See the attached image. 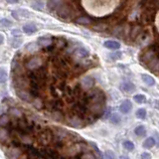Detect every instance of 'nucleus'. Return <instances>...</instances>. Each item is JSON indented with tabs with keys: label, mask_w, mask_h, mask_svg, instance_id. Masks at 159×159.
I'll return each mask as SVG.
<instances>
[{
	"label": "nucleus",
	"mask_w": 159,
	"mask_h": 159,
	"mask_svg": "<svg viewBox=\"0 0 159 159\" xmlns=\"http://www.w3.org/2000/svg\"><path fill=\"white\" fill-rule=\"evenodd\" d=\"M120 89L124 93H130L135 91V86L131 82H124L120 84Z\"/></svg>",
	"instance_id": "1"
},
{
	"label": "nucleus",
	"mask_w": 159,
	"mask_h": 159,
	"mask_svg": "<svg viewBox=\"0 0 159 159\" xmlns=\"http://www.w3.org/2000/svg\"><path fill=\"white\" fill-rule=\"evenodd\" d=\"M131 108H132V104H131L130 101L125 99V101H123L121 102L120 107H119V111H120L121 113L126 114V113H128L129 111H131Z\"/></svg>",
	"instance_id": "2"
},
{
	"label": "nucleus",
	"mask_w": 159,
	"mask_h": 159,
	"mask_svg": "<svg viewBox=\"0 0 159 159\" xmlns=\"http://www.w3.org/2000/svg\"><path fill=\"white\" fill-rule=\"evenodd\" d=\"M41 64H42L41 59L38 58V57H35V58L30 60V61L27 63V67L30 70H35V69H37V68H39L40 66H41Z\"/></svg>",
	"instance_id": "3"
},
{
	"label": "nucleus",
	"mask_w": 159,
	"mask_h": 159,
	"mask_svg": "<svg viewBox=\"0 0 159 159\" xmlns=\"http://www.w3.org/2000/svg\"><path fill=\"white\" fill-rule=\"evenodd\" d=\"M37 26L34 23H27L23 26V32L28 35H31L37 32Z\"/></svg>",
	"instance_id": "4"
},
{
	"label": "nucleus",
	"mask_w": 159,
	"mask_h": 159,
	"mask_svg": "<svg viewBox=\"0 0 159 159\" xmlns=\"http://www.w3.org/2000/svg\"><path fill=\"white\" fill-rule=\"evenodd\" d=\"M103 46L109 50H118L120 48V43L113 41V40H107V41L103 42Z\"/></svg>",
	"instance_id": "5"
},
{
	"label": "nucleus",
	"mask_w": 159,
	"mask_h": 159,
	"mask_svg": "<svg viewBox=\"0 0 159 159\" xmlns=\"http://www.w3.org/2000/svg\"><path fill=\"white\" fill-rule=\"evenodd\" d=\"M21 152H19V148H11L6 153V157L8 159H19Z\"/></svg>",
	"instance_id": "6"
},
{
	"label": "nucleus",
	"mask_w": 159,
	"mask_h": 159,
	"mask_svg": "<svg viewBox=\"0 0 159 159\" xmlns=\"http://www.w3.org/2000/svg\"><path fill=\"white\" fill-rule=\"evenodd\" d=\"M9 138V131L6 127L0 126V142L5 143Z\"/></svg>",
	"instance_id": "7"
},
{
	"label": "nucleus",
	"mask_w": 159,
	"mask_h": 159,
	"mask_svg": "<svg viewBox=\"0 0 159 159\" xmlns=\"http://www.w3.org/2000/svg\"><path fill=\"white\" fill-rule=\"evenodd\" d=\"M17 93V96L22 99V101H25V102H30L31 101V94L28 93L27 92H25L24 89H17L16 91Z\"/></svg>",
	"instance_id": "8"
},
{
	"label": "nucleus",
	"mask_w": 159,
	"mask_h": 159,
	"mask_svg": "<svg viewBox=\"0 0 159 159\" xmlns=\"http://www.w3.org/2000/svg\"><path fill=\"white\" fill-rule=\"evenodd\" d=\"M141 79H142V81L149 87H152V86L155 84V80H154V78L151 77V76H149V75H147V74H142L141 75Z\"/></svg>",
	"instance_id": "9"
},
{
	"label": "nucleus",
	"mask_w": 159,
	"mask_h": 159,
	"mask_svg": "<svg viewBox=\"0 0 159 159\" xmlns=\"http://www.w3.org/2000/svg\"><path fill=\"white\" fill-rule=\"evenodd\" d=\"M62 5V0H50L48 3V8L50 10H58Z\"/></svg>",
	"instance_id": "10"
},
{
	"label": "nucleus",
	"mask_w": 159,
	"mask_h": 159,
	"mask_svg": "<svg viewBox=\"0 0 159 159\" xmlns=\"http://www.w3.org/2000/svg\"><path fill=\"white\" fill-rule=\"evenodd\" d=\"M52 43V39L51 37H48V36H43V37H40L38 39V44L40 46H43V47H47L49 46L50 44Z\"/></svg>",
	"instance_id": "11"
},
{
	"label": "nucleus",
	"mask_w": 159,
	"mask_h": 159,
	"mask_svg": "<svg viewBox=\"0 0 159 159\" xmlns=\"http://www.w3.org/2000/svg\"><path fill=\"white\" fill-rule=\"evenodd\" d=\"M82 84L84 89H89L93 86V80L91 77H86L82 80Z\"/></svg>",
	"instance_id": "12"
},
{
	"label": "nucleus",
	"mask_w": 159,
	"mask_h": 159,
	"mask_svg": "<svg viewBox=\"0 0 159 159\" xmlns=\"http://www.w3.org/2000/svg\"><path fill=\"white\" fill-rule=\"evenodd\" d=\"M10 122V118L7 114H2L0 116V126L1 127H6Z\"/></svg>",
	"instance_id": "13"
},
{
	"label": "nucleus",
	"mask_w": 159,
	"mask_h": 159,
	"mask_svg": "<svg viewBox=\"0 0 159 159\" xmlns=\"http://www.w3.org/2000/svg\"><path fill=\"white\" fill-rule=\"evenodd\" d=\"M154 145H155V139L153 137H148L145 139V141L143 142V147L147 148V149L153 147Z\"/></svg>",
	"instance_id": "14"
},
{
	"label": "nucleus",
	"mask_w": 159,
	"mask_h": 159,
	"mask_svg": "<svg viewBox=\"0 0 159 159\" xmlns=\"http://www.w3.org/2000/svg\"><path fill=\"white\" fill-rule=\"evenodd\" d=\"M76 54L78 55L80 58H87V57L89 56V52L88 51L87 49H84V48H80L78 51L76 52Z\"/></svg>",
	"instance_id": "15"
},
{
	"label": "nucleus",
	"mask_w": 159,
	"mask_h": 159,
	"mask_svg": "<svg viewBox=\"0 0 159 159\" xmlns=\"http://www.w3.org/2000/svg\"><path fill=\"white\" fill-rule=\"evenodd\" d=\"M8 80V75L3 68H0V83H6Z\"/></svg>",
	"instance_id": "16"
},
{
	"label": "nucleus",
	"mask_w": 159,
	"mask_h": 159,
	"mask_svg": "<svg viewBox=\"0 0 159 159\" xmlns=\"http://www.w3.org/2000/svg\"><path fill=\"white\" fill-rule=\"evenodd\" d=\"M145 126L144 125H138L137 127H135L134 129V133L136 134L137 136H142L144 133H145Z\"/></svg>",
	"instance_id": "17"
},
{
	"label": "nucleus",
	"mask_w": 159,
	"mask_h": 159,
	"mask_svg": "<svg viewBox=\"0 0 159 159\" xmlns=\"http://www.w3.org/2000/svg\"><path fill=\"white\" fill-rule=\"evenodd\" d=\"M133 99H134V102H136L137 103H143L146 101V98L144 94L138 93V94H135V96L133 97Z\"/></svg>",
	"instance_id": "18"
},
{
	"label": "nucleus",
	"mask_w": 159,
	"mask_h": 159,
	"mask_svg": "<svg viewBox=\"0 0 159 159\" xmlns=\"http://www.w3.org/2000/svg\"><path fill=\"white\" fill-rule=\"evenodd\" d=\"M9 112H10L11 116H13L14 117H17V118H20V117L23 116L22 112L20 111V109H18V108H11Z\"/></svg>",
	"instance_id": "19"
},
{
	"label": "nucleus",
	"mask_w": 159,
	"mask_h": 159,
	"mask_svg": "<svg viewBox=\"0 0 159 159\" xmlns=\"http://www.w3.org/2000/svg\"><path fill=\"white\" fill-rule=\"evenodd\" d=\"M43 6H44V4H43L42 1H40V0H37L36 2H34V3L32 4V7H33L34 9H36V10H39V11H42L43 8H44Z\"/></svg>",
	"instance_id": "20"
},
{
	"label": "nucleus",
	"mask_w": 159,
	"mask_h": 159,
	"mask_svg": "<svg viewBox=\"0 0 159 159\" xmlns=\"http://www.w3.org/2000/svg\"><path fill=\"white\" fill-rule=\"evenodd\" d=\"M22 44V40L18 37H14L13 40H12V42H11V45H12V47L13 48H18L20 45Z\"/></svg>",
	"instance_id": "21"
},
{
	"label": "nucleus",
	"mask_w": 159,
	"mask_h": 159,
	"mask_svg": "<svg viewBox=\"0 0 159 159\" xmlns=\"http://www.w3.org/2000/svg\"><path fill=\"white\" fill-rule=\"evenodd\" d=\"M123 147L125 148L126 150H128V151H132L133 149H134V144L131 141L126 140V141L123 142Z\"/></svg>",
	"instance_id": "22"
},
{
	"label": "nucleus",
	"mask_w": 159,
	"mask_h": 159,
	"mask_svg": "<svg viewBox=\"0 0 159 159\" xmlns=\"http://www.w3.org/2000/svg\"><path fill=\"white\" fill-rule=\"evenodd\" d=\"M136 116L140 119H144L146 117V111L144 108H139L136 111Z\"/></svg>",
	"instance_id": "23"
},
{
	"label": "nucleus",
	"mask_w": 159,
	"mask_h": 159,
	"mask_svg": "<svg viewBox=\"0 0 159 159\" xmlns=\"http://www.w3.org/2000/svg\"><path fill=\"white\" fill-rule=\"evenodd\" d=\"M121 119H120V116H118L117 113H113L111 117V122L113 123V124H117L119 123V121H120Z\"/></svg>",
	"instance_id": "24"
},
{
	"label": "nucleus",
	"mask_w": 159,
	"mask_h": 159,
	"mask_svg": "<svg viewBox=\"0 0 159 159\" xmlns=\"http://www.w3.org/2000/svg\"><path fill=\"white\" fill-rule=\"evenodd\" d=\"M0 25L3 27H10L12 25V22L10 21V20H8L7 18H3L0 20Z\"/></svg>",
	"instance_id": "25"
},
{
	"label": "nucleus",
	"mask_w": 159,
	"mask_h": 159,
	"mask_svg": "<svg viewBox=\"0 0 159 159\" xmlns=\"http://www.w3.org/2000/svg\"><path fill=\"white\" fill-rule=\"evenodd\" d=\"M104 157H106V159H113L114 155L111 151L108 150V151H106V153H104Z\"/></svg>",
	"instance_id": "26"
},
{
	"label": "nucleus",
	"mask_w": 159,
	"mask_h": 159,
	"mask_svg": "<svg viewBox=\"0 0 159 159\" xmlns=\"http://www.w3.org/2000/svg\"><path fill=\"white\" fill-rule=\"evenodd\" d=\"M121 57V53H112L111 55V59H113V60H116V59H119Z\"/></svg>",
	"instance_id": "27"
},
{
	"label": "nucleus",
	"mask_w": 159,
	"mask_h": 159,
	"mask_svg": "<svg viewBox=\"0 0 159 159\" xmlns=\"http://www.w3.org/2000/svg\"><path fill=\"white\" fill-rule=\"evenodd\" d=\"M6 108H7V107L5 106L4 103H2L1 106H0V116H2V114H4L5 111H6Z\"/></svg>",
	"instance_id": "28"
},
{
	"label": "nucleus",
	"mask_w": 159,
	"mask_h": 159,
	"mask_svg": "<svg viewBox=\"0 0 159 159\" xmlns=\"http://www.w3.org/2000/svg\"><path fill=\"white\" fill-rule=\"evenodd\" d=\"M141 159H151V155L147 152H144L141 155Z\"/></svg>",
	"instance_id": "29"
},
{
	"label": "nucleus",
	"mask_w": 159,
	"mask_h": 159,
	"mask_svg": "<svg viewBox=\"0 0 159 159\" xmlns=\"http://www.w3.org/2000/svg\"><path fill=\"white\" fill-rule=\"evenodd\" d=\"M77 22L78 23H84V24H87V23H89V20L86 19V18H80V19L77 20Z\"/></svg>",
	"instance_id": "30"
},
{
	"label": "nucleus",
	"mask_w": 159,
	"mask_h": 159,
	"mask_svg": "<svg viewBox=\"0 0 159 159\" xmlns=\"http://www.w3.org/2000/svg\"><path fill=\"white\" fill-rule=\"evenodd\" d=\"M12 35H14V36L16 35V36H19L20 37V35H21V34H20V32L18 31V30H13V31H12Z\"/></svg>",
	"instance_id": "31"
},
{
	"label": "nucleus",
	"mask_w": 159,
	"mask_h": 159,
	"mask_svg": "<svg viewBox=\"0 0 159 159\" xmlns=\"http://www.w3.org/2000/svg\"><path fill=\"white\" fill-rule=\"evenodd\" d=\"M19 1V0H6V2L10 3V4H15V3H17Z\"/></svg>",
	"instance_id": "32"
},
{
	"label": "nucleus",
	"mask_w": 159,
	"mask_h": 159,
	"mask_svg": "<svg viewBox=\"0 0 159 159\" xmlns=\"http://www.w3.org/2000/svg\"><path fill=\"white\" fill-rule=\"evenodd\" d=\"M4 41V37H3V35L2 34H0V44H2Z\"/></svg>",
	"instance_id": "33"
},
{
	"label": "nucleus",
	"mask_w": 159,
	"mask_h": 159,
	"mask_svg": "<svg viewBox=\"0 0 159 159\" xmlns=\"http://www.w3.org/2000/svg\"><path fill=\"white\" fill-rule=\"evenodd\" d=\"M155 136H156V138L158 139V144H159V133H158V132H155Z\"/></svg>",
	"instance_id": "34"
},
{
	"label": "nucleus",
	"mask_w": 159,
	"mask_h": 159,
	"mask_svg": "<svg viewBox=\"0 0 159 159\" xmlns=\"http://www.w3.org/2000/svg\"><path fill=\"white\" fill-rule=\"evenodd\" d=\"M120 159H129V158H128L127 156H121Z\"/></svg>",
	"instance_id": "35"
}]
</instances>
